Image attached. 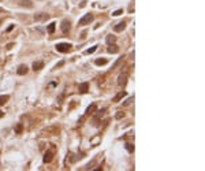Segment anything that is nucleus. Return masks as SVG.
Segmentation results:
<instances>
[{
    "label": "nucleus",
    "instance_id": "obj_19",
    "mask_svg": "<svg viewBox=\"0 0 205 171\" xmlns=\"http://www.w3.org/2000/svg\"><path fill=\"white\" fill-rule=\"evenodd\" d=\"M22 130H23L22 123H18V125L15 126V133H16V134H21V133H22Z\"/></svg>",
    "mask_w": 205,
    "mask_h": 171
},
{
    "label": "nucleus",
    "instance_id": "obj_21",
    "mask_svg": "<svg viewBox=\"0 0 205 171\" xmlns=\"http://www.w3.org/2000/svg\"><path fill=\"white\" fill-rule=\"evenodd\" d=\"M96 49H97V45H95V47H92V48H89V49H86V52H85V53H88V55H90V53H93V52H96Z\"/></svg>",
    "mask_w": 205,
    "mask_h": 171
},
{
    "label": "nucleus",
    "instance_id": "obj_3",
    "mask_svg": "<svg viewBox=\"0 0 205 171\" xmlns=\"http://www.w3.org/2000/svg\"><path fill=\"white\" fill-rule=\"evenodd\" d=\"M71 23H70V21L69 19H63L62 21V26H60V28H62V32L64 33V34H67V33L70 32V29H71Z\"/></svg>",
    "mask_w": 205,
    "mask_h": 171
},
{
    "label": "nucleus",
    "instance_id": "obj_6",
    "mask_svg": "<svg viewBox=\"0 0 205 171\" xmlns=\"http://www.w3.org/2000/svg\"><path fill=\"white\" fill-rule=\"evenodd\" d=\"M53 153H55V152H53V149L52 151H47V152L44 153V159H42V160H44V163H51L52 162Z\"/></svg>",
    "mask_w": 205,
    "mask_h": 171
},
{
    "label": "nucleus",
    "instance_id": "obj_8",
    "mask_svg": "<svg viewBox=\"0 0 205 171\" xmlns=\"http://www.w3.org/2000/svg\"><path fill=\"white\" fill-rule=\"evenodd\" d=\"M88 90H89V83L88 82H82V83H79V88H78V92L79 93H88Z\"/></svg>",
    "mask_w": 205,
    "mask_h": 171
},
{
    "label": "nucleus",
    "instance_id": "obj_2",
    "mask_svg": "<svg viewBox=\"0 0 205 171\" xmlns=\"http://www.w3.org/2000/svg\"><path fill=\"white\" fill-rule=\"evenodd\" d=\"M71 44H69V42H60V44L56 45V51L58 52H62V53H66L69 52L70 49H71Z\"/></svg>",
    "mask_w": 205,
    "mask_h": 171
},
{
    "label": "nucleus",
    "instance_id": "obj_24",
    "mask_svg": "<svg viewBox=\"0 0 205 171\" xmlns=\"http://www.w3.org/2000/svg\"><path fill=\"white\" fill-rule=\"evenodd\" d=\"M122 12H123V10H116V11H115V12H113V14H112V15H115V16H118V15H120V14H122Z\"/></svg>",
    "mask_w": 205,
    "mask_h": 171
},
{
    "label": "nucleus",
    "instance_id": "obj_14",
    "mask_svg": "<svg viewBox=\"0 0 205 171\" xmlns=\"http://www.w3.org/2000/svg\"><path fill=\"white\" fill-rule=\"evenodd\" d=\"M105 41H107V44H113V42H115L116 41V37H115V36H112V34H111V36H107V38H105Z\"/></svg>",
    "mask_w": 205,
    "mask_h": 171
},
{
    "label": "nucleus",
    "instance_id": "obj_9",
    "mask_svg": "<svg viewBox=\"0 0 205 171\" xmlns=\"http://www.w3.org/2000/svg\"><path fill=\"white\" fill-rule=\"evenodd\" d=\"M18 4L21 6V7H26V8H33V3L30 2V0H19Z\"/></svg>",
    "mask_w": 205,
    "mask_h": 171
},
{
    "label": "nucleus",
    "instance_id": "obj_12",
    "mask_svg": "<svg viewBox=\"0 0 205 171\" xmlns=\"http://www.w3.org/2000/svg\"><path fill=\"white\" fill-rule=\"evenodd\" d=\"M125 28H126V22H119L118 25L113 28V30H115L116 33H119V32H123L125 30Z\"/></svg>",
    "mask_w": 205,
    "mask_h": 171
},
{
    "label": "nucleus",
    "instance_id": "obj_28",
    "mask_svg": "<svg viewBox=\"0 0 205 171\" xmlns=\"http://www.w3.org/2000/svg\"><path fill=\"white\" fill-rule=\"evenodd\" d=\"M3 116H4V112H3V111H0V118H3Z\"/></svg>",
    "mask_w": 205,
    "mask_h": 171
},
{
    "label": "nucleus",
    "instance_id": "obj_15",
    "mask_svg": "<svg viewBox=\"0 0 205 171\" xmlns=\"http://www.w3.org/2000/svg\"><path fill=\"white\" fill-rule=\"evenodd\" d=\"M10 100V96H7V95H4V96H0V105H4L6 103H7Z\"/></svg>",
    "mask_w": 205,
    "mask_h": 171
},
{
    "label": "nucleus",
    "instance_id": "obj_1",
    "mask_svg": "<svg viewBox=\"0 0 205 171\" xmlns=\"http://www.w3.org/2000/svg\"><path fill=\"white\" fill-rule=\"evenodd\" d=\"M95 19V16H93V14H85L82 16V18L79 19V22H78V25L79 26H85V25H89L90 22Z\"/></svg>",
    "mask_w": 205,
    "mask_h": 171
},
{
    "label": "nucleus",
    "instance_id": "obj_20",
    "mask_svg": "<svg viewBox=\"0 0 205 171\" xmlns=\"http://www.w3.org/2000/svg\"><path fill=\"white\" fill-rule=\"evenodd\" d=\"M125 146H126V149L129 151L130 153H133V152H134V145H133V144H126Z\"/></svg>",
    "mask_w": 205,
    "mask_h": 171
},
{
    "label": "nucleus",
    "instance_id": "obj_13",
    "mask_svg": "<svg viewBox=\"0 0 205 171\" xmlns=\"http://www.w3.org/2000/svg\"><path fill=\"white\" fill-rule=\"evenodd\" d=\"M108 52H109V53H118V52H119V48H118L115 44H109V47H108Z\"/></svg>",
    "mask_w": 205,
    "mask_h": 171
},
{
    "label": "nucleus",
    "instance_id": "obj_7",
    "mask_svg": "<svg viewBox=\"0 0 205 171\" xmlns=\"http://www.w3.org/2000/svg\"><path fill=\"white\" fill-rule=\"evenodd\" d=\"M28 71H29V67L26 65H21L18 67V70H16V73H18L19 75H26V74H28Z\"/></svg>",
    "mask_w": 205,
    "mask_h": 171
},
{
    "label": "nucleus",
    "instance_id": "obj_16",
    "mask_svg": "<svg viewBox=\"0 0 205 171\" xmlns=\"http://www.w3.org/2000/svg\"><path fill=\"white\" fill-rule=\"evenodd\" d=\"M95 65L96 66H104V65H107V59H96L95 60Z\"/></svg>",
    "mask_w": 205,
    "mask_h": 171
},
{
    "label": "nucleus",
    "instance_id": "obj_17",
    "mask_svg": "<svg viewBox=\"0 0 205 171\" xmlns=\"http://www.w3.org/2000/svg\"><path fill=\"white\" fill-rule=\"evenodd\" d=\"M96 110V104H92V105H89L88 108H86V115H90V114H93V111Z\"/></svg>",
    "mask_w": 205,
    "mask_h": 171
},
{
    "label": "nucleus",
    "instance_id": "obj_25",
    "mask_svg": "<svg viewBox=\"0 0 205 171\" xmlns=\"http://www.w3.org/2000/svg\"><path fill=\"white\" fill-rule=\"evenodd\" d=\"M133 99H134V97H130V99L127 100V101H125V103H123V105H127V104H130V103L133 101Z\"/></svg>",
    "mask_w": 205,
    "mask_h": 171
},
{
    "label": "nucleus",
    "instance_id": "obj_23",
    "mask_svg": "<svg viewBox=\"0 0 205 171\" xmlns=\"http://www.w3.org/2000/svg\"><path fill=\"white\" fill-rule=\"evenodd\" d=\"M123 116H125V112H118L116 115H115V118H116V119H122Z\"/></svg>",
    "mask_w": 205,
    "mask_h": 171
},
{
    "label": "nucleus",
    "instance_id": "obj_11",
    "mask_svg": "<svg viewBox=\"0 0 205 171\" xmlns=\"http://www.w3.org/2000/svg\"><path fill=\"white\" fill-rule=\"evenodd\" d=\"M32 67H33L34 71H40L41 69H44V62H34Z\"/></svg>",
    "mask_w": 205,
    "mask_h": 171
},
{
    "label": "nucleus",
    "instance_id": "obj_4",
    "mask_svg": "<svg viewBox=\"0 0 205 171\" xmlns=\"http://www.w3.org/2000/svg\"><path fill=\"white\" fill-rule=\"evenodd\" d=\"M48 18H49V15L45 14V12H38V14H34V21H37V22L47 21Z\"/></svg>",
    "mask_w": 205,
    "mask_h": 171
},
{
    "label": "nucleus",
    "instance_id": "obj_5",
    "mask_svg": "<svg viewBox=\"0 0 205 171\" xmlns=\"http://www.w3.org/2000/svg\"><path fill=\"white\" fill-rule=\"evenodd\" d=\"M126 83H127V73H125V74H120L119 75V78H118V85L119 86H126Z\"/></svg>",
    "mask_w": 205,
    "mask_h": 171
},
{
    "label": "nucleus",
    "instance_id": "obj_22",
    "mask_svg": "<svg viewBox=\"0 0 205 171\" xmlns=\"http://www.w3.org/2000/svg\"><path fill=\"white\" fill-rule=\"evenodd\" d=\"M122 62H123V58H119V59H118L116 62H115V65L112 66V70H113V69H116V67L119 66V65H120V63H122Z\"/></svg>",
    "mask_w": 205,
    "mask_h": 171
},
{
    "label": "nucleus",
    "instance_id": "obj_27",
    "mask_svg": "<svg viewBox=\"0 0 205 171\" xmlns=\"http://www.w3.org/2000/svg\"><path fill=\"white\" fill-rule=\"evenodd\" d=\"M12 47H14V44H12V42H10V44L7 45V49H11V48H12Z\"/></svg>",
    "mask_w": 205,
    "mask_h": 171
},
{
    "label": "nucleus",
    "instance_id": "obj_10",
    "mask_svg": "<svg viewBox=\"0 0 205 171\" xmlns=\"http://www.w3.org/2000/svg\"><path fill=\"white\" fill-rule=\"evenodd\" d=\"M126 95H127V93L125 92V90H120V92L118 93V95H116V96L112 99V101H113V103H119L120 100H122V99H123V97H125Z\"/></svg>",
    "mask_w": 205,
    "mask_h": 171
},
{
    "label": "nucleus",
    "instance_id": "obj_18",
    "mask_svg": "<svg viewBox=\"0 0 205 171\" xmlns=\"http://www.w3.org/2000/svg\"><path fill=\"white\" fill-rule=\"evenodd\" d=\"M55 29H56V23L55 22H52V23H49V25H48V33H51V34H52V33L55 32Z\"/></svg>",
    "mask_w": 205,
    "mask_h": 171
},
{
    "label": "nucleus",
    "instance_id": "obj_26",
    "mask_svg": "<svg viewBox=\"0 0 205 171\" xmlns=\"http://www.w3.org/2000/svg\"><path fill=\"white\" fill-rule=\"evenodd\" d=\"M12 29H14V25H11V26H8V28H7V32H11V30Z\"/></svg>",
    "mask_w": 205,
    "mask_h": 171
}]
</instances>
